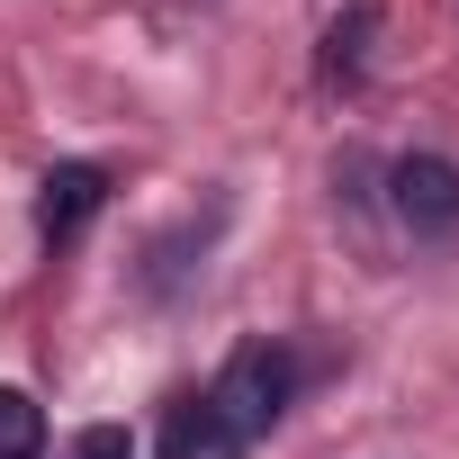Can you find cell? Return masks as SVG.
<instances>
[{
    "mask_svg": "<svg viewBox=\"0 0 459 459\" xmlns=\"http://www.w3.org/2000/svg\"><path fill=\"white\" fill-rule=\"evenodd\" d=\"M387 207L414 225V235H450L459 225V162L450 153H405L387 171Z\"/></svg>",
    "mask_w": 459,
    "mask_h": 459,
    "instance_id": "obj_2",
    "label": "cell"
},
{
    "mask_svg": "<svg viewBox=\"0 0 459 459\" xmlns=\"http://www.w3.org/2000/svg\"><path fill=\"white\" fill-rule=\"evenodd\" d=\"M73 459H135V441H126V423H91L73 441Z\"/></svg>",
    "mask_w": 459,
    "mask_h": 459,
    "instance_id": "obj_7",
    "label": "cell"
},
{
    "mask_svg": "<svg viewBox=\"0 0 459 459\" xmlns=\"http://www.w3.org/2000/svg\"><path fill=\"white\" fill-rule=\"evenodd\" d=\"M369 28H378V10H351V19H333V37H325V73H333V82H351V73H360V46H369Z\"/></svg>",
    "mask_w": 459,
    "mask_h": 459,
    "instance_id": "obj_6",
    "label": "cell"
},
{
    "mask_svg": "<svg viewBox=\"0 0 459 459\" xmlns=\"http://www.w3.org/2000/svg\"><path fill=\"white\" fill-rule=\"evenodd\" d=\"M46 450V405L28 387H0V459H37Z\"/></svg>",
    "mask_w": 459,
    "mask_h": 459,
    "instance_id": "obj_5",
    "label": "cell"
},
{
    "mask_svg": "<svg viewBox=\"0 0 459 459\" xmlns=\"http://www.w3.org/2000/svg\"><path fill=\"white\" fill-rule=\"evenodd\" d=\"M207 396L235 414V432L253 441V432H271V423L289 414V396H298V351H289V342H244L235 360L216 369Z\"/></svg>",
    "mask_w": 459,
    "mask_h": 459,
    "instance_id": "obj_1",
    "label": "cell"
},
{
    "mask_svg": "<svg viewBox=\"0 0 459 459\" xmlns=\"http://www.w3.org/2000/svg\"><path fill=\"white\" fill-rule=\"evenodd\" d=\"M100 207H108V171L100 162H55L46 171V198H37V225H46V244H73Z\"/></svg>",
    "mask_w": 459,
    "mask_h": 459,
    "instance_id": "obj_4",
    "label": "cell"
},
{
    "mask_svg": "<svg viewBox=\"0 0 459 459\" xmlns=\"http://www.w3.org/2000/svg\"><path fill=\"white\" fill-rule=\"evenodd\" d=\"M153 450H162V459H244L253 441L235 432V414H225L216 396H171V405H162Z\"/></svg>",
    "mask_w": 459,
    "mask_h": 459,
    "instance_id": "obj_3",
    "label": "cell"
}]
</instances>
